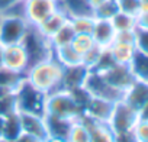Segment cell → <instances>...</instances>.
Segmentation results:
<instances>
[{
    "label": "cell",
    "mask_w": 148,
    "mask_h": 142,
    "mask_svg": "<svg viewBox=\"0 0 148 142\" xmlns=\"http://www.w3.org/2000/svg\"><path fill=\"white\" fill-rule=\"evenodd\" d=\"M3 45L0 44V68H3Z\"/></svg>",
    "instance_id": "bcb514c9"
},
{
    "label": "cell",
    "mask_w": 148,
    "mask_h": 142,
    "mask_svg": "<svg viewBox=\"0 0 148 142\" xmlns=\"http://www.w3.org/2000/svg\"><path fill=\"white\" fill-rule=\"evenodd\" d=\"M96 44L92 38V35L89 33H76V36H74L73 42H71V46L76 49L80 55L86 54L90 48H93Z\"/></svg>",
    "instance_id": "f546056e"
},
{
    "label": "cell",
    "mask_w": 148,
    "mask_h": 142,
    "mask_svg": "<svg viewBox=\"0 0 148 142\" xmlns=\"http://www.w3.org/2000/svg\"><path fill=\"white\" fill-rule=\"evenodd\" d=\"M122 100L128 103L132 109L139 112L142 106L148 102V83L142 80H135V83L125 91Z\"/></svg>",
    "instance_id": "2e32d148"
},
{
    "label": "cell",
    "mask_w": 148,
    "mask_h": 142,
    "mask_svg": "<svg viewBox=\"0 0 148 142\" xmlns=\"http://www.w3.org/2000/svg\"><path fill=\"white\" fill-rule=\"evenodd\" d=\"M116 36V31L110 22V19H96L93 31H92V38L96 45L102 48H109Z\"/></svg>",
    "instance_id": "9a60e30c"
},
{
    "label": "cell",
    "mask_w": 148,
    "mask_h": 142,
    "mask_svg": "<svg viewBox=\"0 0 148 142\" xmlns=\"http://www.w3.org/2000/svg\"><path fill=\"white\" fill-rule=\"evenodd\" d=\"M95 22H96V18L92 13L70 16V23H71V26H73V29H74L76 33H89V35H92Z\"/></svg>",
    "instance_id": "603a6c76"
},
{
    "label": "cell",
    "mask_w": 148,
    "mask_h": 142,
    "mask_svg": "<svg viewBox=\"0 0 148 142\" xmlns=\"http://www.w3.org/2000/svg\"><path fill=\"white\" fill-rule=\"evenodd\" d=\"M13 142H45V141L41 139V138H38V136H34V135H29V133L22 132Z\"/></svg>",
    "instance_id": "8d00e7d4"
},
{
    "label": "cell",
    "mask_w": 148,
    "mask_h": 142,
    "mask_svg": "<svg viewBox=\"0 0 148 142\" xmlns=\"http://www.w3.org/2000/svg\"><path fill=\"white\" fill-rule=\"evenodd\" d=\"M129 65H131V70L135 74L136 80H142V81L148 83V55L147 54L136 51L132 58V62Z\"/></svg>",
    "instance_id": "cb8c5ba5"
},
{
    "label": "cell",
    "mask_w": 148,
    "mask_h": 142,
    "mask_svg": "<svg viewBox=\"0 0 148 142\" xmlns=\"http://www.w3.org/2000/svg\"><path fill=\"white\" fill-rule=\"evenodd\" d=\"M106 0H87V3H89V6H90V9H92V12L96 9V8H99L102 3H105Z\"/></svg>",
    "instance_id": "60d3db41"
},
{
    "label": "cell",
    "mask_w": 148,
    "mask_h": 142,
    "mask_svg": "<svg viewBox=\"0 0 148 142\" xmlns=\"http://www.w3.org/2000/svg\"><path fill=\"white\" fill-rule=\"evenodd\" d=\"M116 12H118V6L115 0H106L105 3L96 8L92 13L96 19H112Z\"/></svg>",
    "instance_id": "4dcf8cb0"
},
{
    "label": "cell",
    "mask_w": 148,
    "mask_h": 142,
    "mask_svg": "<svg viewBox=\"0 0 148 142\" xmlns=\"http://www.w3.org/2000/svg\"><path fill=\"white\" fill-rule=\"evenodd\" d=\"M31 25L21 15L2 13L0 15V44L12 45L21 44Z\"/></svg>",
    "instance_id": "3957f363"
},
{
    "label": "cell",
    "mask_w": 148,
    "mask_h": 142,
    "mask_svg": "<svg viewBox=\"0 0 148 142\" xmlns=\"http://www.w3.org/2000/svg\"><path fill=\"white\" fill-rule=\"evenodd\" d=\"M118 10L123 12L131 16H138L139 15V0H115Z\"/></svg>",
    "instance_id": "1f68e13d"
},
{
    "label": "cell",
    "mask_w": 148,
    "mask_h": 142,
    "mask_svg": "<svg viewBox=\"0 0 148 142\" xmlns=\"http://www.w3.org/2000/svg\"><path fill=\"white\" fill-rule=\"evenodd\" d=\"M135 48H136V51L148 55V29L136 28V31H135Z\"/></svg>",
    "instance_id": "d6a6232c"
},
{
    "label": "cell",
    "mask_w": 148,
    "mask_h": 142,
    "mask_svg": "<svg viewBox=\"0 0 148 142\" xmlns=\"http://www.w3.org/2000/svg\"><path fill=\"white\" fill-rule=\"evenodd\" d=\"M103 76V79L112 84L113 87H116L121 91H126L136 80L135 74L132 73L131 65H123V64H112L109 68L103 70V71H97Z\"/></svg>",
    "instance_id": "9c48e42d"
},
{
    "label": "cell",
    "mask_w": 148,
    "mask_h": 142,
    "mask_svg": "<svg viewBox=\"0 0 148 142\" xmlns=\"http://www.w3.org/2000/svg\"><path fill=\"white\" fill-rule=\"evenodd\" d=\"M10 91H12V90H8V89H5V87H0V100H2L8 93H10Z\"/></svg>",
    "instance_id": "f6af8a7d"
},
{
    "label": "cell",
    "mask_w": 148,
    "mask_h": 142,
    "mask_svg": "<svg viewBox=\"0 0 148 142\" xmlns=\"http://www.w3.org/2000/svg\"><path fill=\"white\" fill-rule=\"evenodd\" d=\"M58 8L57 0H25L23 16L31 26H39Z\"/></svg>",
    "instance_id": "52a82bcc"
},
{
    "label": "cell",
    "mask_w": 148,
    "mask_h": 142,
    "mask_svg": "<svg viewBox=\"0 0 148 142\" xmlns=\"http://www.w3.org/2000/svg\"><path fill=\"white\" fill-rule=\"evenodd\" d=\"M115 104L113 102L110 100H105V99H99V97H93L90 96L86 106H84V113L87 117L96 120V122H106L109 123L110 120V116L113 113V109H115Z\"/></svg>",
    "instance_id": "7c38bea8"
},
{
    "label": "cell",
    "mask_w": 148,
    "mask_h": 142,
    "mask_svg": "<svg viewBox=\"0 0 148 142\" xmlns=\"http://www.w3.org/2000/svg\"><path fill=\"white\" fill-rule=\"evenodd\" d=\"M21 44L26 49V54L29 58V67L42 59L52 57V46L49 44V39L45 38L44 35H41V32L35 26H31L28 29V32Z\"/></svg>",
    "instance_id": "277c9868"
},
{
    "label": "cell",
    "mask_w": 148,
    "mask_h": 142,
    "mask_svg": "<svg viewBox=\"0 0 148 142\" xmlns=\"http://www.w3.org/2000/svg\"><path fill=\"white\" fill-rule=\"evenodd\" d=\"M138 116H139V119H142V120H148V102L142 106V109L138 112Z\"/></svg>",
    "instance_id": "ab89813d"
},
{
    "label": "cell",
    "mask_w": 148,
    "mask_h": 142,
    "mask_svg": "<svg viewBox=\"0 0 148 142\" xmlns=\"http://www.w3.org/2000/svg\"><path fill=\"white\" fill-rule=\"evenodd\" d=\"M15 94H16V104H18L19 112H31V113L44 115L47 94L35 89L26 80H23L21 86L15 90Z\"/></svg>",
    "instance_id": "5b68a950"
},
{
    "label": "cell",
    "mask_w": 148,
    "mask_h": 142,
    "mask_svg": "<svg viewBox=\"0 0 148 142\" xmlns=\"http://www.w3.org/2000/svg\"><path fill=\"white\" fill-rule=\"evenodd\" d=\"M136 28L148 29V12L139 13V15L136 16Z\"/></svg>",
    "instance_id": "f35d334b"
},
{
    "label": "cell",
    "mask_w": 148,
    "mask_h": 142,
    "mask_svg": "<svg viewBox=\"0 0 148 142\" xmlns=\"http://www.w3.org/2000/svg\"><path fill=\"white\" fill-rule=\"evenodd\" d=\"M138 120H139L138 112L135 109H132L128 103L121 100L115 104L109 125H110V128L113 129L115 133H122V132L132 130Z\"/></svg>",
    "instance_id": "ba28073f"
},
{
    "label": "cell",
    "mask_w": 148,
    "mask_h": 142,
    "mask_svg": "<svg viewBox=\"0 0 148 142\" xmlns=\"http://www.w3.org/2000/svg\"><path fill=\"white\" fill-rule=\"evenodd\" d=\"M83 103L76 91L58 89L45 96L44 115L68 122H74L83 116Z\"/></svg>",
    "instance_id": "7a4b0ae2"
},
{
    "label": "cell",
    "mask_w": 148,
    "mask_h": 142,
    "mask_svg": "<svg viewBox=\"0 0 148 142\" xmlns=\"http://www.w3.org/2000/svg\"><path fill=\"white\" fill-rule=\"evenodd\" d=\"M89 73H90V70L86 68L83 64L74 65V67H64L61 89L70 90V91H76V90L83 89Z\"/></svg>",
    "instance_id": "4fadbf2b"
},
{
    "label": "cell",
    "mask_w": 148,
    "mask_h": 142,
    "mask_svg": "<svg viewBox=\"0 0 148 142\" xmlns=\"http://www.w3.org/2000/svg\"><path fill=\"white\" fill-rule=\"evenodd\" d=\"M67 141L68 142H89V128L82 117L71 122Z\"/></svg>",
    "instance_id": "484cf974"
},
{
    "label": "cell",
    "mask_w": 148,
    "mask_h": 142,
    "mask_svg": "<svg viewBox=\"0 0 148 142\" xmlns=\"http://www.w3.org/2000/svg\"><path fill=\"white\" fill-rule=\"evenodd\" d=\"M19 119H21L22 132L38 136L44 141L48 138V128H47L45 115L31 113V112H19Z\"/></svg>",
    "instance_id": "8fae6325"
},
{
    "label": "cell",
    "mask_w": 148,
    "mask_h": 142,
    "mask_svg": "<svg viewBox=\"0 0 148 142\" xmlns=\"http://www.w3.org/2000/svg\"><path fill=\"white\" fill-rule=\"evenodd\" d=\"M0 142H6V141H5V139H0Z\"/></svg>",
    "instance_id": "7dc6e473"
},
{
    "label": "cell",
    "mask_w": 148,
    "mask_h": 142,
    "mask_svg": "<svg viewBox=\"0 0 148 142\" xmlns=\"http://www.w3.org/2000/svg\"><path fill=\"white\" fill-rule=\"evenodd\" d=\"M138 142H148V120L139 119L132 129Z\"/></svg>",
    "instance_id": "836d02e7"
},
{
    "label": "cell",
    "mask_w": 148,
    "mask_h": 142,
    "mask_svg": "<svg viewBox=\"0 0 148 142\" xmlns=\"http://www.w3.org/2000/svg\"><path fill=\"white\" fill-rule=\"evenodd\" d=\"M139 13L148 12V0H139Z\"/></svg>",
    "instance_id": "7bdbcfd3"
},
{
    "label": "cell",
    "mask_w": 148,
    "mask_h": 142,
    "mask_svg": "<svg viewBox=\"0 0 148 142\" xmlns=\"http://www.w3.org/2000/svg\"><path fill=\"white\" fill-rule=\"evenodd\" d=\"M21 2L22 0H0V13H5L6 10H9L10 8L16 6Z\"/></svg>",
    "instance_id": "74e56055"
},
{
    "label": "cell",
    "mask_w": 148,
    "mask_h": 142,
    "mask_svg": "<svg viewBox=\"0 0 148 142\" xmlns=\"http://www.w3.org/2000/svg\"><path fill=\"white\" fill-rule=\"evenodd\" d=\"M52 57L62 65V67H74V65H80L82 62V55L70 45H64L60 48H55L52 51Z\"/></svg>",
    "instance_id": "d6986e66"
},
{
    "label": "cell",
    "mask_w": 148,
    "mask_h": 142,
    "mask_svg": "<svg viewBox=\"0 0 148 142\" xmlns=\"http://www.w3.org/2000/svg\"><path fill=\"white\" fill-rule=\"evenodd\" d=\"M106 48H102L99 45H95L93 48H90L86 54L82 55V62L86 68H89L90 71L96 70V67L99 65L102 57H103V52H105Z\"/></svg>",
    "instance_id": "f1b7e54d"
},
{
    "label": "cell",
    "mask_w": 148,
    "mask_h": 142,
    "mask_svg": "<svg viewBox=\"0 0 148 142\" xmlns=\"http://www.w3.org/2000/svg\"><path fill=\"white\" fill-rule=\"evenodd\" d=\"M23 80H25V74L15 73V71H10L5 67L0 68V87L15 91Z\"/></svg>",
    "instance_id": "4316f807"
},
{
    "label": "cell",
    "mask_w": 148,
    "mask_h": 142,
    "mask_svg": "<svg viewBox=\"0 0 148 142\" xmlns=\"http://www.w3.org/2000/svg\"><path fill=\"white\" fill-rule=\"evenodd\" d=\"M112 59L116 64H123V65H129L132 62V58L136 52V48L134 44H126V42H121V41H113V44L108 48Z\"/></svg>",
    "instance_id": "ac0fdd59"
},
{
    "label": "cell",
    "mask_w": 148,
    "mask_h": 142,
    "mask_svg": "<svg viewBox=\"0 0 148 142\" xmlns=\"http://www.w3.org/2000/svg\"><path fill=\"white\" fill-rule=\"evenodd\" d=\"M136 31V29H135ZM135 31H123V32H116L115 41L126 42V44H134L135 45Z\"/></svg>",
    "instance_id": "e575fe53"
},
{
    "label": "cell",
    "mask_w": 148,
    "mask_h": 142,
    "mask_svg": "<svg viewBox=\"0 0 148 142\" xmlns=\"http://www.w3.org/2000/svg\"><path fill=\"white\" fill-rule=\"evenodd\" d=\"M116 142H138L134 132H122V133H116Z\"/></svg>",
    "instance_id": "d590c367"
},
{
    "label": "cell",
    "mask_w": 148,
    "mask_h": 142,
    "mask_svg": "<svg viewBox=\"0 0 148 142\" xmlns=\"http://www.w3.org/2000/svg\"><path fill=\"white\" fill-rule=\"evenodd\" d=\"M57 2H58V8L67 12L70 16L92 13V9L87 3V0H57Z\"/></svg>",
    "instance_id": "7402d4cb"
},
{
    "label": "cell",
    "mask_w": 148,
    "mask_h": 142,
    "mask_svg": "<svg viewBox=\"0 0 148 142\" xmlns=\"http://www.w3.org/2000/svg\"><path fill=\"white\" fill-rule=\"evenodd\" d=\"M22 133V126H21V119H19V112H10L5 115V133L3 139L6 142H13L19 135Z\"/></svg>",
    "instance_id": "ffe728a7"
},
{
    "label": "cell",
    "mask_w": 148,
    "mask_h": 142,
    "mask_svg": "<svg viewBox=\"0 0 148 142\" xmlns=\"http://www.w3.org/2000/svg\"><path fill=\"white\" fill-rule=\"evenodd\" d=\"M90 96L93 97H99V99H105V100H110L113 103H118L123 99V91L118 90L116 87H113L112 84H109L103 76L97 71H90L84 87H83Z\"/></svg>",
    "instance_id": "8992f818"
},
{
    "label": "cell",
    "mask_w": 148,
    "mask_h": 142,
    "mask_svg": "<svg viewBox=\"0 0 148 142\" xmlns=\"http://www.w3.org/2000/svg\"><path fill=\"white\" fill-rule=\"evenodd\" d=\"M45 120H47V128H48V136H58V138L67 139L71 122L52 117V116H45Z\"/></svg>",
    "instance_id": "d4e9b609"
},
{
    "label": "cell",
    "mask_w": 148,
    "mask_h": 142,
    "mask_svg": "<svg viewBox=\"0 0 148 142\" xmlns=\"http://www.w3.org/2000/svg\"><path fill=\"white\" fill-rule=\"evenodd\" d=\"M76 36V32H74L71 23H70V19L65 25H62L51 38H49V44L52 46V51L55 48H60V46H64V45H70Z\"/></svg>",
    "instance_id": "44dd1931"
},
{
    "label": "cell",
    "mask_w": 148,
    "mask_h": 142,
    "mask_svg": "<svg viewBox=\"0 0 148 142\" xmlns=\"http://www.w3.org/2000/svg\"><path fill=\"white\" fill-rule=\"evenodd\" d=\"M62 73L64 67L54 57H49L31 65L25 73V80L44 94H49L61 89Z\"/></svg>",
    "instance_id": "6da1fadb"
},
{
    "label": "cell",
    "mask_w": 148,
    "mask_h": 142,
    "mask_svg": "<svg viewBox=\"0 0 148 142\" xmlns=\"http://www.w3.org/2000/svg\"><path fill=\"white\" fill-rule=\"evenodd\" d=\"M3 67L19 74H25L29 68V58L22 44L3 45Z\"/></svg>",
    "instance_id": "30bf717a"
},
{
    "label": "cell",
    "mask_w": 148,
    "mask_h": 142,
    "mask_svg": "<svg viewBox=\"0 0 148 142\" xmlns=\"http://www.w3.org/2000/svg\"><path fill=\"white\" fill-rule=\"evenodd\" d=\"M45 142H68L65 138H58V136H48Z\"/></svg>",
    "instance_id": "ee69618b"
},
{
    "label": "cell",
    "mask_w": 148,
    "mask_h": 142,
    "mask_svg": "<svg viewBox=\"0 0 148 142\" xmlns=\"http://www.w3.org/2000/svg\"><path fill=\"white\" fill-rule=\"evenodd\" d=\"M113 28L116 32H123V31H135L136 29V16L126 15L123 12H116L113 18L110 19Z\"/></svg>",
    "instance_id": "83f0119b"
},
{
    "label": "cell",
    "mask_w": 148,
    "mask_h": 142,
    "mask_svg": "<svg viewBox=\"0 0 148 142\" xmlns=\"http://www.w3.org/2000/svg\"><path fill=\"white\" fill-rule=\"evenodd\" d=\"M89 128V142H116V133L106 122H96L86 115L82 116Z\"/></svg>",
    "instance_id": "5bb4252c"
},
{
    "label": "cell",
    "mask_w": 148,
    "mask_h": 142,
    "mask_svg": "<svg viewBox=\"0 0 148 142\" xmlns=\"http://www.w3.org/2000/svg\"><path fill=\"white\" fill-rule=\"evenodd\" d=\"M3 133H5V115L0 113V139H3Z\"/></svg>",
    "instance_id": "b9f144b4"
},
{
    "label": "cell",
    "mask_w": 148,
    "mask_h": 142,
    "mask_svg": "<svg viewBox=\"0 0 148 142\" xmlns=\"http://www.w3.org/2000/svg\"><path fill=\"white\" fill-rule=\"evenodd\" d=\"M68 19H70V15L67 13V12H64L62 9H57L52 15H49L39 26H35L39 32H41V35H44L45 38H51L62 25H65L67 22H68Z\"/></svg>",
    "instance_id": "e0dca14e"
}]
</instances>
